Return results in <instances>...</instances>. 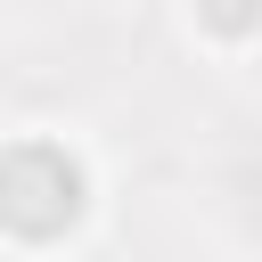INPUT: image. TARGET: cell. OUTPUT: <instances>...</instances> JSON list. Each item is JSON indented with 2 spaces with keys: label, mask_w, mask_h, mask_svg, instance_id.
I'll return each instance as SVG.
<instances>
[{
  "label": "cell",
  "mask_w": 262,
  "mask_h": 262,
  "mask_svg": "<svg viewBox=\"0 0 262 262\" xmlns=\"http://www.w3.org/2000/svg\"><path fill=\"white\" fill-rule=\"evenodd\" d=\"M90 213V164L66 139H8L0 147V229L25 246H57Z\"/></svg>",
  "instance_id": "obj_1"
},
{
  "label": "cell",
  "mask_w": 262,
  "mask_h": 262,
  "mask_svg": "<svg viewBox=\"0 0 262 262\" xmlns=\"http://www.w3.org/2000/svg\"><path fill=\"white\" fill-rule=\"evenodd\" d=\"M196 25H205L221 49H237V41L262 33V0H196Z\"/></svg>",
  "instance_id": "obj_2"
}]
</instances>
